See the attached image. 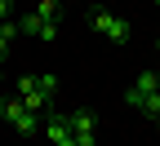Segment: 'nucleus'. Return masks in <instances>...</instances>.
Masks as SVG:
<instances>
[{
  "label": "nucleus",
  "instance_id": "nucleus-1",
  "mask_svg": "<svg viewBox=\"0 0 160 146\" xmlns=\"http://www.w3.org/2000/svg\"><path fill=\"white\" fill-rule=\"evenodd\" d=\"M67 124H71L76 146H98V115L93 111H67Z\"/></svg>",
  "mask_w": 160,
  "mask_h": 146
},
{
  "label": "nucleus",
  "instance_id": "nucleus-2",
  "mask_svg": "<svg viewBox=\"0 0 160 146\" xmlns=\"http://www.w3.org/2000/svg\"><path fill=\"white\" fill-rule=\"evenodd\" d=\"M18 97H22L27 111H45L49 102H53L45 89H40V75H22V80H18Z\"/></svg>",
  "mask_w": 160,
  "mask_h": 146
},
{
  "label": "nucleus",
  "instance_id": "nucleus-3",
  "mask_svg": "<svg viewBox=\"0 0 160 146\" xmlns=\"http://www.w3.org/2000/svg\"><path fill=\"white\" fill-rule=\"evenodd\" d=\"M45 142H49V146H76V137H71V124H67V111H53V115H45Z\"/></svg>",
  "mask_w": 160,
  "mask_h": 146
},
{
  "label": "nucleus",
  "instance_id": "nucleus-4",
  "mask_svg": "<svg viewBox=\"0 0 160 146\" xmlns=\"http://www.w3.org/2000/svg\"><path fill=\"white\" fill-rule=\"evenodd\" d=\"M142 93H160V75H156V71H142V75H138V80H133V89L125 93V102L133 106V102L142 97Z\"/></svg>",
  "mask_w": 160,
  "mask_h": 146
},
{
  "label": "nucleus",
  "instance_id": "nucleus-5",
  "mask_svg": "<svg viewBox=\"0 0 160 146\" xmlns=\"http://www.w3.org/2000/svg\"><path fill=\"white\" fill-rule=\"evenodd\" d=\"M13 129L22 133V137H36V133H40V111H27V106H22V115L13 120Z\"/></svg>",
  "mask_w": 160,
  "mask_h": 146
},
{
  "label": "nucleus",
  "instance_id": "nucleus-6",
  "mask_svg": "<svg viewBox=\"0 0 160 146\" xmlns=\"http://www.w3.org/2000/svg\"><path fill=\"white\" fill-rule=\"evenodd\" d=\"M107 40H116V45H125V40H129V18H116L111 13V22H107V31H102Z\"/></svg>",
  "mask_w": 160,
  "mask_h": 146
},
{
  "label": "nucleus",
  "instance_id": "nucleus-7",
  "mask_svg": "<svg viewBox=\"0 0 160 146\" xmlns=\"http://www.w3.org/2000/svg\"><path fill=\"white\" fill-rule=\"evenodd\" d=\"M18 115H22V97H0V120L13 124Z\"/></svg>",
  "mask_w": 160,
  "mask_h": 146
},
{
  "label": "nucleus",
  "instance_id": "nucleus-8",
  "mask_svg": "<svg viewBox=\"0 0 160 146\" xmlns=\"http://www.w3.org/2000/svg\"><path fill=\"white\" fill-rule=\"evenodd\" d=\"M133 106L142 111V115H151V120H156V115H160V93H142V97L133 102Z\"/></svg>",
  "mask_w": 160,
  "mask_h": 146
},
{
  "label": "nucleus",
  "instance_id": "nucleus-9",
  "mask_svg": "<svg viewBox=\"0 0 160 146\" xmlns=\"http://www.w3.org/2000/svg\"><path fill=\"white\" fill-rule=\"evenodd\" d=\"M36 18H40V22H58V0H40V5H36Z\"/></svg>",
  "mask_w": 160,
  "mask_h": 146
},
{
  "label": "nucleus",
  "instance_id": "nucleus-10",
  "mask_svg": "<svg viewBox=\"0 0 160 146\" xmlns=\"http://www.w3.org/2000/svg\"><path fill=\"white\" fill-rule=\"evenodd\" d=\"M18 35H40V18H36V13H27L22 22H18Z\"/></svg>",
  "mask_w": 160,
  "mask_h": 146
},
{
  "label": "nucleus",
  "instance_id": "nucleus-11",
  "mask_svg": "<svg viewBox=\"0 0 160 146\" xmlns=\"http://www.w3.org/2000/svg\"><path fill=\"white\" fill-rule=\"evenodd\" d=\"M40 40H45V45L58 40V22H40Z\"/></svg>",
  "mask_w": 160,
  "mask_h": 146
},
{
  "label": "nucleus",
  "instance_id": "nucleus-12",
  "mask_svg": "<svg viewBox=\"0 0 160 146\" xmlns=\"http://www.w3.org/2000/svg\"><path fill=\"white\" fill-rule=\"evenodd\" d=\"M9 40H13V35H5V31H0V58L9 53Z\"/></svg>",
  "mask_w": 160,
  "mask_h": 146
},
{
  "label": "nucleus",
  "instance_id": "nucleus-13",
  "mask_svg": "<svg viewBox=\"0 0 160 146\" xmlns=\"http://www.w3.org/2000/svg\"><path fill=\"white\" fill-rule=\"evenodd\" d=\"M5 18H9V0H0V22H5Z\"/></svg>",
  "mask_w": 160,
  "mask_h": 146
},
{
  "label": "nucleus",
  "instance_id": "nucleus-14",
  "mask_svg": "<svg viewBox=\"0 0 160 146\" xmlns=\"http://www.w3.org/2000/svg\"><path fill=\"white\" fill-rule=\"evenodd\" d=\"M156 129H160V115H156Z\"/></svg>",
  "mask_w": 160,
  "mask_h": 146
},
{
  "label": "nucleus",
  "instance_id": "nucleus-15",
  "mask_svg": "<svg viewBox=\"0 0 160 146\" xmlns=\"http://www.w3.org/2000/svg\"><path fill=\"white\" fill-rule=\"evenodd\" d=\"M156 5H160V0H156Z\"/></svg>",
  "mask_w": 160,
  "mask_h": 146
}]
</instances>
